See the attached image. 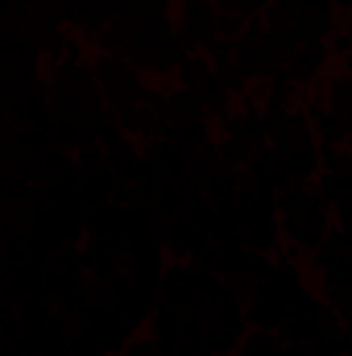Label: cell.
Wrapping results in <instances>:
<instances>
[{"label": "cell", "mask_w": 352, "mask_h": 356, "mask_svg": "<svg viewBox=\"0 0 352 356\" xmlns=\"http://www.w3.org/2000/svg\"><path fill=\"white\" fill-rule=\"evenodd\" d=\"M278 220H282V241H286L290 257L315 253L323 245V236L336 228L332 207L315 191V178L311 182H290V186L278 191Z\"/></svg>", "instance_id": "6da1fadb"}, {"label": "cell", "mask_w": 352, "mask_h": 356, "mask_svg": "<svg viewBox=\"0 0 352 356\" xmlns=\"http://www.w3.org/2000/svg\"><path fill=\"white\" fill-rule=\"evenodd\" d=\"M125 58H129L141 75H154V79L178 75V67H182V58H186V50H182V42H178V25L166 13L137 21V25H133V38H129V46H125Z\"/></svg>", "instance_id": "7a4b0ae2"}, {"label": "cell", "mask_w": 352, "mask_h": 356, "mask_svg": "<svg viewBox=\"0 0 352 356\" xmlns=\"http://www.w3.org/2000/svg\"><path fill=\"white\" fill-rule=\"evenodd\" d=\"M178 42L186 54H207L220 42L216 0H178Z\"/></svg>", "instance_id": "3957f363"}, {"label": "cell", "mask_w": 352, "mask_h": 356, "mask_svg": "<svg viewBox=\"0 0 352 356\" xmlns=\"http://www.w3.org/2000/svg\"><path fill=\"white\" fill-rule=\"evenodd\" d=\"M319 154H323V145L315 141L311 120H303L290 137H282V141L273 145V158H278V166L286 170L290 182H311V178L319 175V170H323V166H319Z\"/></svg>", "instance_id": "277c9868"}, {"label": "cell", "mask_w": 352, "mask_h": 356, "mask_svg": "<svg viewBox=\"0 0 352 356\" xmlns=\"http://www.w3.org/2000/svg\"><path fill=\"white\" fill-rule=\"evenodd\" d=\"M286 315H290V298H282L269 282L262 286H253L249 294H245V319L253 323V327H269V332H282V323H286Z\"/></svg>", "instance_id": "5b68a950"}, {"label": "cell", "mask_w": 352, "mask_h": 356, "mask_svg": "<svg viewBox=\"0 0 352 356\" xmlns=\"http://www.w3.org/2000/svg\"><path fill=\"white\" fill-rule=\"evenodd\" d=\"M141 145H145L150 166L162 178H170V182H178V178L191 170V162H195V149H186L178 137H154V141H141Z\"/></svg>", "instance_id": "8992f818"}, {"label": "cell", "mask_w": 352, "mask_h": 356, "mask_svg": "<svg viewBox=\"0 0 352 356\" xmlns=\"http://www.w3.org/2000/svg\"><path fill=\"white\" fill-rule=\"evenodd\" d=\"M328 58H332V46L328 42H298L294 54H290V63H286V71H290V79L298 88H311L315 79L328 75Z\"/></svg>", "instance_id": "52a82bcc"}, {"label": "cell", "mask_w": 352, "mask_h": 356, "mask_svg": "<svg viewBox=\"0 0 352 356\" xmlns=\"http://www.w3.org/2000/svg\"><path fill=\"white\" fill-rule=\"evenodd\" d=\"M195 95H199V104H203V112H207V120H224L228 112H232V83L224 79V75H216V71H207L203 79H199V88H195Z\"/></svg>", "instance_id": "ba28073f"}, {"label": "cell", "mask_w": 352, "mask_h": 356, "mask_svg": "<svg viewBox=\"0 0 352 356\" xmlns=\"http://www.w3.org/2000/svg\"><path fill=\"white\" fill-rule=\"evenodd\" d=\"M319 99H323L332 112H340V116L349 120V133H352V75L349 71H332V75H323V83H319Z\"/></svg>", "instance_id": "9c48e42d"}, {"label": "cell", "mask_w": 352, "mask_h": 356, "mask_svg": "<svg viewBox=\"0 0 352 356\" xmlns=\"http://www.w3.org/2000/svg\"><path fill=\"white\" fill-rule=\"evenodd\" d=\"M199 116H207V112H203L195 88H182L178 83V88L166 91V120L170 124H186V120H199Z\"/></svg>", "instance_id": "30bf717a"}, {"label": "cell", "mask_w": 352, "mask_h": 356, "mask_svg": "<svg viewBox=\"0 0 352 356\" xmlns=\"http://www.w3.org/2000/svg\"><path fill=\"white\" fill-rule=\"evenodd\" d=\"M286 353V336L282 332H269V327H249L237 356H282Z\"/></svg>", "instance_id": "8fae6325"}, {"label": "cell", "mask_w": 352, "mask_h": 356, "mask_svg": "<svg viewBox=\"0 0 352 356\" xmlns=\"http://www.w3.org/2000/svg\"><path fill=\"white\" fill-rule=\"evenodd\" d=\"M307 348H311V356H349L352 353V332L344 323H332V327H323Z\"/></svg>", "instance_id": "7c38bea8"}, {"label": "cell", "mask_w": 352, "mask_h": 356, "mask_svg": "<svg viewBox=\"0 0 352 356\" xmlns=\"http://www.w3.org/2000/svg\"><path fill=\"white\" fill-rule=\"evenodd\" d=\"M211 71V58L207 54H186L182 58V67H178V83L182 88H199V79Z\"/></svg>", "instance_id": "4fadbf2b"}, {"label": "cell", "mask_w": 352, "mask_h": 356, "mask_svg": "<svg viewBox=\"0 0 352 356\" xmlns=\"http://www.w3.org/2000/svg\"><path fill=\"white\" fill-rule=\"evenodd\" d=\"M273 8H282L290 21L303 17V13H315V8H332V0H269Z\"/></svg>", "instance_id": "5bb4252c"}, {"label": "cell", "mask_w": 352, "mask_h": 356, "mask_svg": "<svg viewBox=\"0 0 352 356\" xmlns=\"http://www.w3.org/2000/svg\"><path fill=\"white\" fill-rule=\"evenodd\" d=\"M282 356H311V348L307 344H298V340H286V353Z\"/></svg>", "instance_id": "9a60e30c"}, {"label": "cell", "mask_w": 352, "mask_h": 356, "mask_svg": "<svg viewBox=\"0 0 352 356\" xmlns=\"http://www.w3.org/2000/svg\"><path fill=\"white\" fill-rule=\"evenodd\" d=\"M332 8L336 13H352V0H332Z\"/></svg>", "instance_id": "2e32d148"}, {"label": "cell", "mask_w": 352, "mask_h": 356, "mask_svg": "<svg viewBox=\"0 0 352 356\" xmlns=\"http://www.w3.org/2000/svg\"><path fill=\"white\" fill-rule=\"evenodd\" d=\"M344 33H349V42H352V13H344Z\"/></svg>", "instance_id": "e0dca14e"}, {"label": "cell", "mask_w": 352, "mask_h": 356, "mask_svg": "<svg viewBox=\"0 0 352 356\" xmlns=\"http://www.w3.org/2000/svg\"><path fill=\"white\" fill-rule=\"evenodd\" d=\"M349 356H352V353H349Z\"/></svg>", "instance_id": "ac0fdd59"}]
</instances>
